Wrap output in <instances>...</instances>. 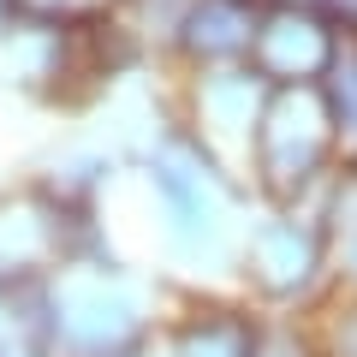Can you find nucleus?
Masks as SVG:
<instances>
[{
  "instance_id": "1",
  "label": "nucleus",
  "mask_w": 357,
  "mask_h": 357,
  "mask_svg": "<svg viewBox=\"0 0 357 357\" xmlns=\"http://www.w3.org/2000/svg\"><path fill=\"white\" fill-rule=\"evenodd\" d=\"M333 48H340V30L316 0H268L250 42V66L268 84H316Z\"/></svg>"
},
{
  "instance_id": "2",
  "label": "nucleus",
  "mask_w": 357,
  "mask_h": 357,
  "mask_svg": "<svg viewBox=\"0 0 357 357\" xmlns=\"http://www.w3.org/2000/svg\"><path fill=\"white\" fill-rule=\"evenodd\" d=\"M262 6L268 0H178L173 18H167V42H173L178 60H191V66L250 60Z\"/></svg>"
},
{
  "instance_id": "3",
  "label": "nucleus",
  "mask_w": 357,
  "mask_h": 357,
  "mask_svg": "<svg viewBox=\"0 0 357 357\" xmlns=\"http://www.w3.org/2000/svg\"><path fill=\"white\" fill-rule=\"evenodd\" d=\"M316 6L333 18V30H340V36H357V0H316Z\"/></svg>"
}]
</instances>
